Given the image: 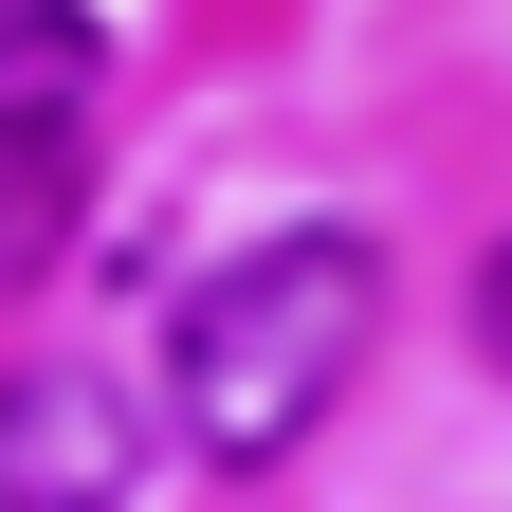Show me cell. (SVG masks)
I'll return each mask as SVG.
<instances>
[{
    "label": "cell",
    "mask_w": 512,
    "mask_h": 512,
    "mask_svg": "<svg viewBox=\"0 0 512 512\" xmlns=\"http://www.w3.org/2000/svg\"><path fill=\"white\" fill-rule=\"evenodd\" d=\"M147 458H165V421L128 366H92V348L0 366V512H128Z\"/></svg>",
    "instance_id": "7a4b0ae2"
},
{
    "label": "cell",
    "mask_w": 512,
    "mask_h": 512,
    "mask_svg": "<svg viewBox=\"0 0 512 512\" xmlns=\"http://www.w3.org/2000/svg\"><path fill=\"white\" fill-rule=\"evenodd\" d=\"M384 348V256L348 220H275L256 256H220L202 293H183V330H165V421H183V458H220V476H275L311 421L366 384Z\"/></svg>",
    "instance_id": "6da1fadb"
},
{
    "label": "cell",
    "mask_w": 512,
    "mask_h": 512,
    "mask_svg": "<svg viewBox=\"0 0 512 512\" xmlns=\"http://www.w3.org/2000/svg\"><path fill=\"white\" fill-rule=\"evenodd\" d=\"M476 348H494V366H512V238H494V256H476Z\"/></svg>",
    "instance_id": "277c9868"
},
{
    "label": "cell",
    "mask_w": 512,
    "mask_h": 512,
    "mask_svg": "<svg viewBox=\"0 0 512 512\" xmlns=\"http://www.w3.org/2000/svg\"><path fill=\"white\" fill-rule=\"evenodd\" d=\"M92 110H110V37L74 0H0V256H37L92 183Z\"/></svg>",
    "instance_id": "3957f363"
}]
</instances>
